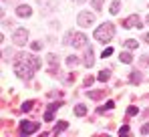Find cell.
I'll use <instances>...</instances> for the list:
<instances>
[{"label":"cell","instance_id":"cell-1","mask_svg":"<svg viewBox=\"0 0 149 137\" xmlns=\"http://www.w3.org/2000/svg\"><path fill=\"white\" fill-rule=\"evenodd\" d=\"M93 36H95V41H97V43H103V45L111 43V41H113V36H115V24L109 22V20H107V22H103L99 28L95 30V34H93Z\"/></svg>","mask_w":149,"mask_h":137},{"label":"cell","instance_id":"cell-2","mask_svg":"<svg viewBox=\"0 0 149 137\" xmlns=\"http://www.w3.org/2000/svg\"><path fill=\"white\" fill-rule=\"evenodd\" d=\"M93 22H95V14H91V12H87V10L79 12V16H77V24H79V26L87 28V26H91Z\"/></svg>","mask_w":149,"mask_h":137},{"label":"cell","instance_id":"cell-3","mask_svg":"<svg viewBox=\"0 0 149 137\" xmlns=\"http://www.w3.org/2000/svg\"><path fill=\"white\" fill-rule=\"evenodd\" d=\"M12 41H14L16 46L26 45V41H28V30H26V28H16L14 34H12Z\"/></svg>","mask_w":149,"mask_h":137},{"label":"cell","instance_id":"cell-4","mask_svg":"<svg viewBox=\"0 0 149 137\" xmlns=\"http://www.w3.org/2000/svg\"><path fill=\"white\" fill-rule=\"evenodd\" d=\"M121 24H123V28H141L143 24H141V18L137 16V14H131V16H127V18H123L121 20Z\"/></svg>","mask_w":149,"mask_h":137},{"label":"cell","instance_id":"cell-5","mask_svg":"<svg viewBox=\"0 0 149 137\" xmlns=\"http://www.w3.org/2000/svg\"><path fill=\"white\" fill-rule=\"evenodd\" d=\"M38 127H40V125H38V121H22V123H20V133H22V135L34 133Z\"/></svg>","mask_w":149,"mask_h":137},{"label":"cell","instance_id":"cell-6","mask_svg":"<svg viewBox=\"0 0 149 137\" xmlns=\"http://www.w3.org/2000/svg\"><path fill=\"white\" fill-rule=\"evenodd\" d=\"M73 46L74 48H83V46H87V36L83 34V32H77L73 36Z\"/></svg>","mask_w":149,"mask_h":137},{"label":"cell","instance_id":"cell-7","mask_svg":"<svg viewBox=\"0 0 149 137\" xmlns=\"http://www.w3.org/2000/svg\"><path fill=\"white\" fill-rule=\"evenodd\" d=\"M32 14V8L28 6V4H20V6H16V16H20V18H28Z\"/></svg>","mask_w":149,"mask_h":137},{"label":"cell","instance_id":"cell-8","mask_svg":"<svg viewBox=\"0 0 149 137\" xmlns=\"http://www.w3.org/2000/svg\"><path fill=\"white\" fill-rule=\"evenodd\" d=\"M107 93H109V89H99V91H87V95H89V99L99 101V99H103Z\"/></svg>","mask_w":149,"mask_h":137},{"label":"cell","instance_id":"cell-9","mask_svg":"<svg viewBox=\"0 0 149 137\" xmlns=\"http://www.w3.org/2000/svg\"><path fill=\"white\" fill-rule=\"evenodd\" d=\"M83 63H85V67H93V65H95V59H93V48H91V46L87 48V52H85V59H83Z\"/></svg>","mask_w":149,"mask_h":137},{"label":"cell","instance_id":"cell-10","mask_svg":"<svg viewBox=\"0 0 149 137\" xmlns=\"http://www.w3.org/2000/svg\"><path fill=\"white\" fill-rule=\"evenodd\" d=\"M38 4H42V6H45V8H42V12H45V14L52 12V10H54V6H56L52 0H38Z\"/></svg>","mask_w":149,"mask_h":137},{"label":"cell","instance_id":"cell-11","mask_svg":"<svg viewBox=\"0 0 149 137\" xmlns=\"http://www.w3.org/2000/svg\"><path fill=\"white\" fill-rule=\"evenodd\" d=\"M129 81H131V83H137V85H139V83L143 81V75H141L139 71H131V75H129Z\"/></svg>","mask_w":149,"mask_h":137},{"label":"cell","instance_id":"cell-12","mask_svg":"<svg viewBox=\"0 0 149 137\" xmlns=\"http://www.w3.org/2000/svg\"><path fill=\"white\" fill-rule=\"evenodd\" d=\"M119 10H121V0H113L109 12H111V14H119Z\"/></svg>","mask_w":149,"mask_h":137},{"label":"cell","instance_id":"cell-13","mask_svg":"<svg viewBox=\"0 0 149 137\" xmlns=\"http://www.w3.org/2000/svg\"><path fill=\"white\" fill-rule=\"evenodd\" d=\"M109 79H111V73L109 71H101L99 75H97V81H101V83H107Z\"/></svg>","mask_w":149,"mask_h":137},{"label":"cell","instance_id":"cell-14","mask_svg":"<svg viewBox=\"0 0 149 137\" xmlns=\"http://www.w3.org/2000/svg\"><path fill=\"white\" fill-rule=\"evenodd\" d=\"M119 59H121V63H125V65H131V63H133L131 52H121V55H119Z\"/></svg>","mask_w":149,"mask_h":137},{"label":"cell","instance_id":"cell-15","mask_svg":"<svg viewBox=\"0 0 149 137\" xmlns=\"http://www.w3.org/2000/svg\"><path fill=\"white\" fill-rule=\"evenodd\" d=\"M85 113H87V107H85V105H77V107H74V115L83 117Z\"/></svg>","mask_w":149,"mask_h":137},{"label":"cell","instance_id":"cell-16","mask_svg":"<svg viewBox=\"0 0 149 137\" xmlns=\"http://www.w3.org/2000/svg\"><path fill=\"white\" fill-rule=\"evenodd\" d=\"M137 45H139V43H137V41H133V38H127V41H125V46H127L129 50H133V48H137Z\"/></svg>","mask_w":149,"mask_h":137},{"label":"cell","instance_id":"cell-17","mask_svg":"<svg viewBox=\"0 0 149 137\" xmlns=\"http://www.w3.org/2000/svg\"><path fill=\"white\" fill-rule=\"evenodd\" d=\"M67 127H69V123H67V121H61V123L54 127V133H61V131H65Z\"/></svg>","mask_w":149,"mask_h":137},{"label":"cell","instance_id":"cell-18","mask_svg":"<svg viewBox=\"0 0 149 137\" xmlns=\"http://www.w3.org/2000/svg\"><path fill=\"white\" fill-rule=\"evenodd\" d=\"M34 105H36V101H26L24 105H22V111H32Z\"/></svg>","mask_w":149,"mask_h":137},{"label":"cell","instance_id":"cell-19","mask_svg":"<svg viewBox=\"0 0 149 137\" xmlns=\"http://www.w3.org/2000/svg\"><path fill=\"white\" fill-rule=\"evenodd\" d=\"M67 65H69V67H74V65H79V59H77L74 55H71V57H67Z\"/></svg>","mask_w":149,"mask_h":137},{"label":"cell","instance_id":"cell-20","mask_svg":"<svg viewBox=\"0 0 149 137\" xmlns=\"http://www.w3.org/2000/svg\"><path fill=\"white\" fill-rule=\"evenodd\" d=\"M93 83H95V77H91V75H87V77H85V81H83V85H85V87H91Z\"/></svg>","mask_w":149,"mask_h":137},{"label":"cell","instance_id":"cell-21","mask_svg":"<svg viewBox=\"0 0 149 137\" xmlns=\"http://www.w3.org/2000/svg\"><path fill=\"white\" fill-rule=\"evenodd\" d=\"M113 107H115V103H113V101H109L105 107H99V113H105V111H109V109H113Z\"/></svg>","mask_w":149,"mask_h":137},{"label":"cell","instance_id":"cell-22","mask_svg":"<svg viewBox=\"0 0 149 137\" xmlns=\"http://www.w3.org/2000/svg\"><path fill=\"white\" fill-rule=\"evenodd\" d=\"M103 2H105V0H91V4H93L95 10H101V8H103Z\"/></svg>","mask_w":149,"mask_h":137},{"label":"cell","instance_id":"cell-23","mask_svg":"<svg viewBox=\"0 0 149 137\" xmlns=\"http://www.w3.org/2000/svg\"><path fill=\"white\" fill-rule=\"evenodd\" d=\"M137 113H139V109H137L135 105H131V107L127 109V117H131V115H137Z\"/></svg>","mask_w":149,"mask_h":137},{"label":"cell","instance_id":"cell-24","mask_svg":"<svg viewBox=\"0 0 149 137\" xmlns=\"http://www.w3.org/2000/svg\"><path fill=\"white\" fill-rule=\"evenodd\" d=\"M30 48H32V50H40V48H42V43H40V41H34V43H30Z\"/></svg>","mask_w":149,"mask_h":137},{"label":"cell","instance_id":"cell-25","mask_svg":"<svg viewBox=\"0 0 149 137\" xmlns=\"http://www.w3.org/2000/svg\"><path fill=\"white\" fill-rule=\"evenodd\" d=\"M49 63L50 65H58V57L56 55H49Z\"/></svg>","mask_w":149,"mask_h":137},{"label":"cell","instance_id":"cell-26","mask_svg":"<svg viewBox=\"0 0 149 137\" xmlns=\"http://www.w3.org/2000/svg\"><path fill=\"white\" fill-rule=\"evenodd\" d=\"M119 133H121V135H129V133H131V129H129L127 125H123V127L119 129Z\"/></svg>","mask_w":149,"mask_h":137},{"label":"cell","instance_id":"cell-27","mask_svg":"<svg viewBox=\"0 0 149 137\" xmlns=\"http://www.w3.org/2000/svg\"><path fill=\"white\" fill-rule=\"evenodd\" d=\"M109 55H113V48H111V46H109V48H105V50H103V55H101V57H103V59H107V57H109Z\"/></svg>","mask_w":149,"mask_h":137},{"label":"cell","instance_id":"cell-28","mask_svg":"<svg viewBox=\"0 0 149 137\" xmlns=\"http://www.w3.org/2000/svg\"><path fill=\"white\" fill-rule=\"evenodd\" d=\"M139 63H141L143 67H149V57H141V59H139Z\"/></svg>","mask_w":149,"mask_h":137},{"label":"cell","instance_id":"cell-29","mask_svg":"<svg viewBox=\"0 0 149 137\" xmlns=\"http://www.w3.org/2000/svg\"><path fill=\"white\" fill-rule=\"evenodd\" d=\"M45 121H52V111H47V113H45Z\"/></svg>","mask_w":149,"mask_h":137},{"label":"cell","instance_id":"cell-30","mask_svg":"<svg viewBox=\"0 0 149 137\" xmlns=\"http://www.w3.org/2000/svg\"><path fill=\"white\" fill-rule=\"evenodd\" d=\"M141 133H143V135H147V133H149V123H145V125L141 127Z\"/></svg>","mask_w":149,"mask_h":137},{"label":"cell","instance_id":"cell-31","mask_svg":"<svg viewBox=\"0 0 149 137\" xmlns=\"http://www.w3.org/2000/svg\"><path fill=\"white\" fill-rule=\"evenodd\" d=\"M74 79H77V75H74V73H71V75L67 77V81H69V83H74Z\"/></svg>","mask_w":149,"mask_h":137},{"label":"cell","instance_id":"cell-32","mask_svg":"<svg viewBox=\"0 0 149 137\" xmlns=\"http://www.w3.org/2000/svg\"><path fill=\"white\" fill-rule=\"evenodd\" d=\"M143 41H145V43H149V32H145V34H143Z\"/></svg>","mask_w":149,"mask_h":137},{"label":"cell","instance_id":"cell-33","mask_svg":"<svg viewBox=\"0 0 149 137\" xmlns=\"http://www.w3.org/2000/svg\"><path fill=\"white\" fill-rule=\"evenodd\" d=\"M73 2H85V0H73Z\"/></svg>","mask_w":149,"mask_h":137},{"label":"cell","instance_id":"cell-34","mask_svg":"<svg viewBox=\"0 0 149 137\" xmlns=\"http://www.w3.org/2000/svg\"><path fill=\"white\" fill-rule=\"evenodd\" d=\"M145 20H147V24H149V14H147V18H145Z\"/></svg>","mask_w":149,"mask_h":137}]
</instances>
